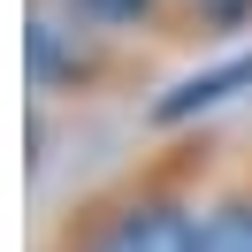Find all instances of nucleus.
Listing matches in <instances>:
<instances>
[{"label":"nucleus","instance_id":"f257e3e1","mask_svg":"<svg viewBox=\"0 0 252 252\" xmlns=\"http://www.w3.org/2000/svg\"><path fill=\"white\" fill-rule=\"evenodd\" d=\"M84 252H199V221L168 199H138V206L99 221V237Z\"/></svg>","mask_w":252,"mask_h":252},{"label":"nucleus","instance_id":"f03ea898","mask_svg":"<svg viewBox=\"0 0 252 252\" xmlns=\"http://www.w3.org/2000/svg\"><path fill=\"white\" fill-rule=\"evenodd\" d=\"M237 84H252V62H229V69H214V77H191V84H176V92L153 107V123H184V115H199V107H221Z\"/></svg>","mask_w":252,"mask_h":252},{"label":"nucleus","instance_id":"7ed1b4c3","mask_svg":"<svg viewBox=\"0 0 252 252\" xmlns=\"http://www.w3.org/2000/svg\"><path fill=\"white\" fill-rule=\"evenodd\" d=\"M199 252H252V199H221L199 221Z\"/></svg>","mask_w":252,"mask_h":252},{"label":"nucleus","instance_id":"20e7f679","mask_svg":"<svg viewBox=\"0 0 252 252\" xmlns=\"http://www.w3.org/2000/svg\"><path fill=\"white\" fill-rule=\"evenodd\" d=\"M77 8H84L92 23H138L145 8H153V0H77Z\"/></svg>","mask_w":252,"mask_h":252},{"label":"nucleus","instance_id":"39448f33","mask_svg":"<svg viewBox=\"0 0 252 252\" xmlns=\"http://www.w3.org/2000/svg\"><path fill=\"white\" fill-rule=\"evenodd\" d=\"M191 8H199L206 23H245L252 16V0H191Z\"/></svg>","mask_w":252,"mask_h":252}]
</instances>
